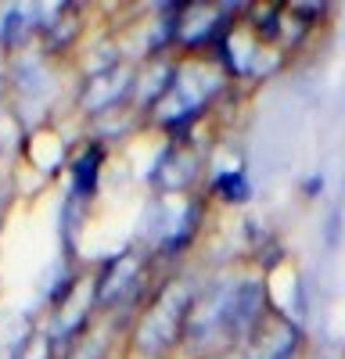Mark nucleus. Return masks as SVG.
<instances>
[{
	"label": "nucleus",
	"mask_w": 345,
	"mask_h": 359,
	"mask_svg": "<svg viewBox=\"0 0 345 359\" xmlns=\"http://www.w3.org/2000/svg\"><path fill=\"white\" fill-rule=\"evenodd\" d=\"M83 36V8L79 4H54L43 8V25H40V43L43 54H65L76 40Z\"/></svg>",
	"instance_id": "10"
},
{
	"label": "nucleus",
	"mask_w": 345,
	"mask_h": 359,
	"mask_svg": "<svg viewBox=\"0 0 345 359\" xmlns=\"http://www.w3.org/2000/svg\"><path fill=\"white\" fill-rule=\"evenodd\" d=\"M104 162H108V147L101 140H86L83 151L69 158V201L90 205L97 198Z\"/></svg>",
	"instance_id": "9"
},
{
	"label": "nucleus",
	"mask_w": 345,
	"mask_h": 359,
	"mask_svg": "<svg viewBox=\"0 0 345 359\" xmlns=\"http://www.w3.org/2000/svg\"><path fill=\"white\" fill-rule=\"evenodd\" d=\"M212 201V208H226V212H241L255 201V180H252V169L245 158H219L209 165V176H205V187H201Z\"/></svg>",
	"instance_id": "8"
},
{
	"label": "nucleus",
	"mask_w": 345,
	"mask_h": 359,
	"mask_svg": "<svg viewBox=\"0 0 345 359\" xmlns=\"http://www.w3.org/2000/svg\"><path fill=\"white\" fill-rule=\"evenodd\" d=\"M205 359H234V355H205Z\"/></svg>",
	"instance_id": "15"
},
{
	"label": "nucleus",
	"mask_w": 345,
	"mask_h": 359,
	"mask_svg": "<svg viewBox=\"0 0 345 359\" xmlns=\"http://www.w3.org/2000/svg\"><path fill=\"white\" fill-rule=\"evenodd\" d=\"M11 359H58V352H54L47 331H36V327H29V331L18 338Z\"/></svg>",
	"instance_id": "12"
},
{
	"label": "nucleus",
	"mask_w": 345,
	"mask_h": 359,
	"mask_svg": "<svg viewBox=\"0 0 345 359\" xmlns=\"http://www.w3.org/2000/svg\"><path fill=\"white\" fill-rule=\"evenodd\" d=\"M306 352H309V331L277 306L270 320L248 338V345L234 352V359H306Z\"/></svg>",
	"instance_id": "7"
},
{
	"label": "nucleus",
	"mask_w": 345,
	"mask_h": 359,
	"mask_svg": "<svg viewBox=\"0 0 345 359\" xmlns=\"http://www.w3.org/2000/svg\"><path fill=\"white\" fill-rule=\"evenodd\" d=\"M0 205H4V201H0Z\"/></svg>",
	"instance_id": "16"
},
{
	"label": "nucleus",
	"mask_w": 345,
	"mask_h": 359,
	"mask_svg": "<svg viewBox=\"0 0 345 359\" xmlns=\"http://www.w3.org/2000/svg\"><path fill=\"white\" fill-rule=\"evenodd\" d=\"M8 90H11V62H8V50L0 47V101H4Z\"/></svg>",
	"instance_id": "14"
},
{
	"label": "nucleus",
	"mask_w": 345,
	"mask_h": 359,
	"mask_svg": "<svg viewBox=\"0 0 345 359\" xmlns=\"http://www.w3.org/2000/svg\"><path fill=\"white\" fill-rule=\"evenodd\" d=\"M43 4H0V47L8 54L40 40Z\"/></svg>",
	"instance_id": "11"
},
{
	"label": "nucleus",
	"mask_w": 345,
	"mask_h": 359,
	"mask_svg": "<svg viewBox=\"0 0 345 359\" xmlns=\"http://www.w3.org/2000/svg\"><path fill=\"white\" fill-rule=\"evenodd\" d=\"M277 309L270 277L255 273L252 266H234L209 273L198 287L184 355L205 359V355H234L248 345V338L270 320Z\"/></svg>",
	"instance_id": "1"
},
{
	"label": "nucleus",
	"mask_w": 345,
	"mask_h": 359,
	"mask_svg": "<svg viewBox=\"0 0 345 359\" xmlns=\"http://www.w3.org/2000/svg\"><path fill=\"white\" fill-rule=\"evenodd\" d=\"M230 86L234 83L209 57H180L177 79L162 104L148 115V126L158 130L165 140H191L216 111V104L230 94Z\"/></svg>",
	"instance_id": "2"
},
{
	"label": "nucleus",
	"mask_w": 345,
	"mask_h": 359,
	"mask_svg": "<svg viewBox=\"0 0 345 359\" xmlns=\"http://www.w3.org/2000/svg\"><path fill=\"white\" fill-rule=\"evenodd\" d=\"M324 191H327V176H324V172H309V176L299 180V194H302L306 201H320Z\"/></svg>",
	"instance_id": "13"
},
{
	"label": "nucleus",
	"mask_w": 345,
	"mask_h": 359,
	"mask_svg": "<svg viewBox=\"0 0 345 359\" xmlns=\"http://www.w3.org/2000/svg\"><path fill=\"white\" fill-rule=\"evenodd\" d=\"M137 62L126 57L119 65L94 69L86 72L79 86V108L90 118H104L115 111H133V94H137Z\"/></svg>",
	"instance_id": "6"
},
{
	"label": "nucleus",
	"mask_w": 345,
	"mask_h": 359,
	"mask_svg": "<svg viewBox=\"0 0 345 359\" xmlns=\"http://www.w3.org/2000/svg\"><path fill=\"white\" fill-rule=\"evenodd\" d=\"M209 165H212V151L198 137L165 140L155 151L144 180L155 191V198H191V194H201V187H205Z\"/></svg>",
	"instance_id": "5"
},
{
	"label": "nucleus",
	"mask_w": 345,
	"mask_h": 359,
	"mask_svg": "<svg viewBox=\"0 0 345 359\" xmlns=\"http://www.w3.org/2000/svg\"><path fill=\"white\" fill-rule=\"evenodd\" d=\"M205 277H194L187 269L169 273L158 291L151 294V302L140 309L130 331V348L137 359H172L184 355V338H187V323L198 287Z\"/></svg>",
	"instance_id": "3"
},
{
	"label": "nucleus",
	"mask_w": 345,
	"mask_h": 359,
	"mask_svg": "<svg viewBox=\"0 0 345 359\" xmlns=\"http://www.w3.org/2000/svg\"><path fill=\"white\" fill-rule=\"evenodd\" d=\"M216 208L205 194L191 198H151L140 223V248L151 252L165 273H180L184 262L201 245Z\"/></svg>",
	"instance_id": "4"
}]
</instances>
